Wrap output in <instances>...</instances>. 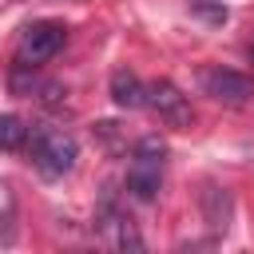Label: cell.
Instances as JSON below:
<instances>
[{
	"label": "cell",
	"instance_id": "obj_9",
	"mask_svg": "<svg viewBox=\"0 0 254 254\" xmlns=\"http://www.w3.org/2000/svg\"><path fill=\"white\" fill-rule=\"evenodd\" d=\"M12 238H16V194L0 179V242H12Z\"/></svg>",
	"mask_w": 254,
	"mask_h": 254
},
{
	"label": "cell",
	"instance_id": "obj_3",
	"mask_svg": "<svg viewBox=\"0 0 254 254\" xmlns=\"http://www.w3.org/2000/svg\"><path fill=\"white\" fill-rule=\"evenodd\" d=\"M143 107H151L167 127H190L194 123V107H190V99L171 83V79H155V83H147V103Z\"/></svg>",
	"mask_w": 254,
	"mask_h": 254
},
{
	"label": "cell",
	"instance_id": "obj_7",
	"mask_svg": "<svg viewBox=\"0 0 254 254\" xmlns=\"http://www.w3.org/2000/svg\"><path fill=\"white\" fill-rule=\"evenodd\" d=\"M111 99H115V107L135 111V107H143V103H147V83H143L135 71L119 67V71H111Z\"/></svg>",
	"mask_w": 254,
	"mask_h": 254
},
{
	"label": "cell",
	"instance_id": "obj_8",
	"mask_svg": "<svg viewBox=\"0 0 254 254\" xmlns=\"http://www.w3.org/2000/svg\"><path fill=\"white\" fill-rule=\"evenodd\" d=\"M28 143V127L20 115H0V151H20Z\"/></svg>",
	"mask_w": 254,
	"mask_h": 254
},
{
	"label": "cell",
	"instance_id": "obj_11",
	"mask_svg": "<svg viewBox=\"0 0 254 254\" xmlns=\"http://www.w3.org/2000/svg\"><path fill=\"white\" fill-rule=\"evenodd\" d=\"M190 4H202V0H190Z\"/></svg>",
	"mask_w": 254,
	"mask_h": 254
},
{
	"label": "cell",
	"instance_id": "obj_4",
	"mask_svg": "<svg viewBox=\"0 0 254 254\" xmlns=\"http://www.w3.org/2000/svg\"><path fill=\"white\" fill-rule=\"evenodd\" d=\"M202 91H206L210 99H218V103L242 107V103H250L254 83H250L242 71H234V67H206V71H202Z\"/></svg>",
	"mask_w": 254,
	"mask_h": 254
},
{
	"label": "cell",
	"instance_id": "obj_2",
	"mask_svg": "<svg viewBox=\"0 0 254 254\" xmlns=\"http://www.w3.org/2000/svg\"><path fill=\"white\" fill-rule=\"evenodd\" d=\"M32 159H36L40 175L60 179V175H67V171L75 167V159H79V143H75V135L60 131V127H40L36 139H32Z\"/></svg>",
	"mask_w": 254,
	"mask_h": 254
},
{
	"label": "cell",
	"instance_id": "obj_5",
	"mask_svg": "<svg viewBox=\"0 0 254 254\" xmlns=\"http://www.w3.org/2000/svg\"><path fill=\"white\" fill-rule=\"evenodd\" d=\"M198 210H202V222H206L210 234H226L230 230V218H234V198H230L226 187L206 183L198 190Z\"/></svg>",
	"mask_w": 254,
	"mask_h": 254
},
{
	"label": "cell",
	"instance_id": "obj_1",
	"mask_svg": "<svg viewBox=\"0 0 254 254\" xmlns=\"http://www.w3.org/2000/svg\"><path fill=\"white\" fill-rule=\"evenodd\" d=\"M163 155H167V143L159 135H143L131 151V163H127V194L139 198V202H151L163 187Z\"/></svg>",
	"mask_w": 254,
	"mask_h": 254
},
{
	"label": "cell",
	"instance_id": "obj_6",
	"mask_svg": "<svg viewBox=\"0 0 254 254\" xmlns=\"http://www.w3.org/2000/svg\"><path fill=\"white\" fill-rule=\"evenodd\" d=\"M60 48H64V28H60V24H52V20H40V24L24 28L20 60H52Z\"/></svg>",
	"mask_w": 254,
	"mask_h": 254
},
{
	"label": "cell",
	"instance_id": "obj_10",
	"mask_svg": "<svg viewBox=\"0 0 254 254\" xmlns=\"http://www.w3.org/2000/svg\"><path fill=\"white\" fill-rule=\"evenodd\" d=\"M250 56H254V44H250Z\"/></svg>",
	"mask_w": 254,
	"mask_h": 254
}]
</instances>
